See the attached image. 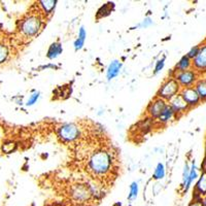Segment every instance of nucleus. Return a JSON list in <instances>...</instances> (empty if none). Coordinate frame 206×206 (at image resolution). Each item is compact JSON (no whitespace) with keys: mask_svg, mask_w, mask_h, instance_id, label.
Returning <instances> with one entry per match:
<instances>
[{"mask_svg":"<svg viewBox=\"0 0 206 206\" xmlns=\"http://www.w3.org/2000/svg\"><path fill=\"white\" fill-rule=\"evenodd\" d=\"M174 114L175 113L174 110L172 109V107L170 106L169 104H167L163 109V111H162V113L160 114V117H158V120L160 121L161 123H167L174 117Z\"/></svg>","mask_w":206,"mask_h":206,"instance_id":"13","label":"nucleus"},{"mask_svg":"<svg viewBox=\"0 0 206 206\" xmlns=\"http://www.w3.org/2000/svg\"><path fill=\"white\" fill-rule=\"evenodd\" d=\"M111 168V156L109 153L98 151L91 156L89 160V169L94 175L102 176L109 172Z\"/></svg>","mask_w":206,"mask_h":206,"instance_id":"1","label":"nucleus"},{"mask_svg":"<svg viewBox=\"0 0 206 206\" xmlns=\"http://www.w3.org/2000/svg\"><path fill=\"white\" fill-rule=\"evenodd\" d=\"M180 95L182 96V98L187 104L189 105L190 108L196 107L201 103V99L197 93L196 89L194 87H190V88H184V89L180 90Z\"/></svg>","mask_w":206,"mask_h":206,"instance_id":"7","label":"nucleus"},{"mask_svg":"<svg viewBox=\"0 0 206 206\" xmlns=\"http://www.w3.org/2000/svg\"><path fill=\"white\" fill-rule=\"evenodd\" d=\"M192 69L195 70L199 75L206 72V43L200 46L199 54L192 60Z\"/></svg>","mask_w":206,"mask_h":206,"instance_id":"6","label":"nucleus"},{"mask_svg":"<svg viewBox=\"0 0 206 206\" xmlns=\"http://www.w3.org/2000/svg\"><path fill=\"white\" fill-rule=\"evenodd\" d=\"M121 68H122V63H121L120 61L114 60L111 62L107 68V71H106V76H107L108 81H110V79L116 77V76L120 73Z\"/></svg>","mask_w":206,"mask_h":206,"instance_id":"10","label":"nucleus"},{"mask_svg":"<svg viewBox=\"0 0 206 206\" xmlns=\"http://www.w3.org/2000/svg\"><path fill=\"white\" fill-rule=\"evenodd\" d=\"M199 51H200V46H195L194 48L190 50L189 53L187 54V56L191 59V60H194V59L197 57V55L199 54Z\"/></svg>","mask_w":206,"mask_h":206,"instance_id":"24","label":"nucleus"},{"mask_svg":"<svg viewBox=\"0 0 206 206\" xmlns=\"http://www.w3.org/2000/svg\"><path fill=\"white\" fill-rule=\"evenodd\" d=\"M8 57V49L6 46L0 43V64H2L4 61H6Z\"/></svg>","mask_w":206,"mask_h":206,"instance_id":"22","label":"nucleus"},{"mask_svg":"<svg viewBox=\"0 0 206 206\" xmlns=\"http://www.w3.org/2000/svg\"><path fill=\"white\" fill-rule=\"evenodd\" d=\"M39 3H40L41 8H42L43 13L46 14H52L53 10H54L57 1H55V0H50V1H40Z\"/></svg>","mask_w":206,"mask_h":206,"instance_id":"18","label":"nucleus"},{"mask_svg":"<svg viewBox=\"0 0 206 206\" xmlns=\"http://www.w3.org/2000/svg\"><path fill=\"white\" fill-rule=\"evenodd\" d=\"M113 7V3H107V4L103 5V6L98 10V13H97V19H100V18L108 16V14L111 13Z\"/></svg>","mask_w":206,"mask_h":206,"instance_id":"19","label":"nucleus"},{"mask_svg":"<svg viewBox=\"0 0 206 206\" xmlns=\"http://www.w3.org/2000/svg\"><path fill=\"white\" fill-rule=\"evenodd\" d=\"M203 205H204V206H206V197H205L204 201H203Z\"/></svg>","mask_w":206,"mask_h":206,"instance_id":"30","label":"nucleus"},{"mask_svg":"<svg viewBox=\"0 0 206 206\" xmlns=\"http://www.w3.org/2000/svg\"><path fill=\"white\" fill-rule=\"evenodd\" d=\"M113 206H122V204H121V203H116Z\"/></svg>","mask_w":206,"mask_h":206,"instance_id":"29","label":"nucleus"},{"mask_svg":"<svg viewBox=\"0 0 206 206\" xmlns=\"http://www.w3.org/2000/svg\"><path fill=\"white\" fill-rule=\"evenodd\" d=\"M189 176H190V166L188 164L184 165V173H182V187H185L188 184V180H189Z\"/></svg>","mask_w":206,"mask_h":206,"instance_id":"23","label":"nucleus"},{"mask_svg":"<svg viewBox=\"0 0 206 206\" xmlns=\"http://www.w3.org/2000/svg\"><path fill=\"white\" fill-rule=\"evenodd\" d=\"M169 105L172 107V109L174 110L175 113H184V111H187L188 109H190L189 105H188L187 102L184 100L182 96L180 95V93L175 95L174 97H172V98L169 100Z\"/></svg>","mask_w":206,"mask_h":206,"instance_id":"8","label":"nucleus"},{"mask_svg":"<svg viewBox=\"0 0 206 206\" xmlns=\"http://www.w3.org/2000/svg\"><path fill=\"white\" fill-rule=\"evenodd\" d=\"M194 88L201 99V101H206V78H199Z\"/></svg>","mask_w":206,"mask_h":206,"instance_id":"12","label":"nucleus"},{"mask_svg":"<svg viewBox=\"0 0 206 206\" xmlns=\"http://www.w3.org/2000/svg\"><path fill=\"white\" fill-rule=\"evenodd\" d=\"M198 177V172H197V168H196V165L195 163L193 162L192 166L190 167V176H189V180H188V184L184 188V192H187L188 190L190 189L191 184H192V182L195 180V179Z\"/></svg>","mask_w":206,"mask_h":206,"instance_id":"17","label":"nucleus"},{"mask_svg":"<svg viewBox=\"0 0 206 206\" xmlns=\"http://www.w3.org/2000/svg\"><path fill=\"white\" fill-rule=\"evenodd\" d=\"M195 190L198 195H206V171L203 172L202 175L199 177V180L196 184Z\"/></svg>","mask_w":206,"mask_h":206,"instance_id":"15","label":"nucleus"},{"mask_svg":"<svg viewBox=\"0 0 206 206\" xmlns=\"http://www.w3.org/2000/svg\"><path fill=\"white\" fill-rule=\"evenodd\" d=\"M86 36H87V33H86V31H85V28L81 27V29H79L78 36L74 41V50L75 51H79V50L84 46L85 40H86Z\"/></svg>","mask_w":206,"mask_h":206,"instance_id":"16","label":"nucleus"},{"mask_svg":"<svg viewBox=\"0 0 206 206\" xmlns=\"http://www.w3.org/2000/svg\"><path fill=\"white\" fill-rule=\"evenodd\" d=\"M192 69V60L188 57L187 55L184 56L177 64L175 66V72H181V71H185V70H190Z\"/></svg>","mask_w":206,"mask_h":206,"instance_id":"11","label":"nucleus"},{"mask_svg":"<svg viewBox=\"0 0 206 206\" xmlns=\"http://www.w3.org/2000/svg\"><path fill=\"white\" fill-rule=\"evenodd\" d=\"M38 98H39V93H38V92L33 93V94H32V95L30 96V98L28 99V101H27V106H31V105H33L34 103H36V102H37V100H38Z\"/></svg>","mask_w":206,"mask_h":206,"instance_id":"25","label":"nucleus"},{"mask_svg":"<svg viewBox=\"0 0 206 206\" xmlns=\"http://www.w3.org/2000/svg\"><path fill=\"white\" fill-rule=\"evenodd\" d=\"M153 24V21H151V19H145V20H143V22L141 23L140 25H138V27H148V26H149V25H152Z\"/></svg>","mask_w":206,"mask_h":206,"instance_id":"27","label":"nucleus"},{"mask_svg":"<svg viewBox=\"0 0 206 206\" xmlns=\"http://www.w3.org/2000/svg\"><path fill=\"white\" fill-rule=\"evenodd\" d=\"M41 28V19L40 17L30 14L26 17L24 20L21 22V33L24 34L26 37H31L37 34V32Z\"/></svg>","mask_w":206,"mask_h":206,"instance_id":"2","label":"nucleus"},{"mask_svg":"<svg viewBox=\"0 0 206 206\" xmlns=\"http://www.w3.org/2000/svg\"><path fill=\"white\" fill-rule=\"evenodd\" d=\"M166 103H165V100L159 98V97H157L154 101H153L151 104L149 105V108H148V111L149 113L151 114L152 117H160V114L162 113V111H163V109L165 108V106H166Z\"/></svg>","mask_w":206,"mask_h":206,"instance_id":"9","label":"nucleus"},{"mask_svg":"<svg viewBox=\"0 0 206 206\" xmlns=\"http://www.w3.org/2000/svg\"><path fill=\"white\" fill-rule=\"evenodd\" d=\"M173 78L184 89V88H190L195 86L197 81L199 79V74L194 69H190L181 72H175V75Z\"/></svg>","mask_w":206,"mask_h":206,"instance_id":"4","label":"nucleus"},{"mask_svg":"<svg viewBox=\"0 0 206 206\" xmlns=\"http://www.w3.org/2000/svg\"><path fill=\"white\" fill-rule=\"evenodd\" d=\"M62 52H63L62 46L60 45V43L55 42V43H52L51 46H50L46 56H48L49 59H51V60H54V59H56L58 57V56H60L62 54Z\"/></svg>","mask_w":206,"mask_h":206,"instance_id":"14","label":"nucleus"},{"mask_svg":"<svg viewBox=\"0 0 206 206\" xmlns=\"http://www.w3.org/2000/svg\"><path fill=\"white\" fill-rule=\"evenodd\" d=\"M180 92V86L174 78L171 77L167 79L161 86L160 90L158 92V97L163 100H170L172 97L177 95Z\"/></svg>","mask_w":206,"mask_h":206,"instance_id":"3","label":"nucleus"},{"mask_svg":"<svg viewBox=\"0 0 206 206\" xmlns=\"http://www.w3.org/2000/svg\"><path fill=\"white\" fill-rule=\"evenodd\" d=\"M137 194H138V184L137 182H132L130 185V193L128 195V200L132 201V200L136 199Z\"/></svg>","mask_w":206,"mask_h":206,"instance_id":"21","label":"nucleus"},{"mask_svg":"<svg viewBox=\"0 0 206 206\" xmlns=\"http://www.w3.org/2000/svg\"><path fill=\"white\" fill-rule=\"evenodd\" d=\"M189 206H204V205H203V201L199 200V201H193Z\"/></svg>","mask_w":206,"mask_h":206,"instance_id":"28","label":"nucleus"},{"mask_svg":"<svg viewBox=\"0 0 206 206\" xmlns=\"http://www.w3.org/2000/svg\"><path fill=\"white\" fill-rule=\"evenodd\" d=\"M165 65V58H162L161 60H159L157 62V64H156V67H155V74L158 72H160L162 69H163V67Z\"/></svg>","mask_w":206,"mask_h":206,"instance_id":"26","label":"nucleus"},{"mask_svg":"<svg viewBox=\"0 0 206 206\" xmlns=\"http://www.w3.org/2000/svg\"><path fill=\"white\" fill-rule=\"evenodd\" d=\"M205 43H206V42H205Z\"/></svg>","mask_w":206,"mask_h":206,"instance_id":"31","label":"nucleus"},{"mask_svg":"<svg viewBox=\"0 0 206 206\" xmlns=\"http://www.w3.org/2000/svg\"><path fill=\"white\" fill-rule=\"evenodd\" d=\"M58 135L64 142H72L79 137L81 130L75 124H64L59 128Z\"/></svg>","mask_w":206,"mask_h":206,"instance_id":"5","label":"nucleus"},{"mask_svg":"<svg viewBox=\"0 0 206 206\" xmlns=\"http://www.w3.org/2000/svg\"><path fill=\"white\" fill-rule=\"evenodd\" d=\"M164 176H165V167L162 163H159L155 169L153 177L155 179H162V178H164Z\"/></svg>","mask_w":206,"mask_h":206,"instance_id":"20","label":"nucleus"}]
</instances>
